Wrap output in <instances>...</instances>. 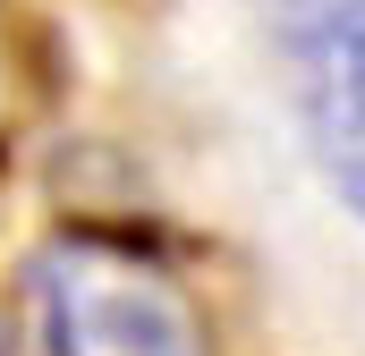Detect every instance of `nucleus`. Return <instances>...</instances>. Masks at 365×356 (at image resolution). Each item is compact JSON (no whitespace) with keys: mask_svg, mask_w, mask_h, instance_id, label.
Segmentation results:
<instances>
[{"mask_svg":"<svg viewBox=\"0 0 365 356\" xmlns=\"http://www.w3.org/2000/svg\"><path fill=\"white\" fill-rule=\"evenodd\" d=\"M43 323L51 356H212L187 280L102 229H77L43 255Z\"/></svg>","mask_w":365,"mask_h":356,"instance_id":"1","label":"nucleus"},{"mask_svg":"<svg viewBox=\"0 0 365 356\" xmlns=\"http://www.w3.org/2000/svg\"><path fill=\"white\" fill-rule=\"evenodd\" d=\"M314 170L365 221V0H264Z\"/></svg>","mask_w":365,"mask_h":356,"instance_id":"2","label":"nucleus"},{"mask_svg":"<svg viewBox=\"0 0 365 356\" xmlns=\"http://www.w3.org/2000/svg\"><path fill=\"white\" fill-rule=\"evenodd\" d=\"M9 85H17V68H9V26H0V127H9Z\"/></svg>","mask_w":365,"mask_h":356,"instance_id":"3","label":"nucleus"},{"mask_svg":"<svg viewBox=\"0 0 365 356\" xmlns=\"http://www.w3.org/2000/svg\"><path fill=\"white\" fill-rule=\"evenodd\" d=\"M0 356H9V331H0Z\"/></svg>","mask_w":365,"mask_h":356,"instance_id":"4","label":"nucleus"}]
</instances>
